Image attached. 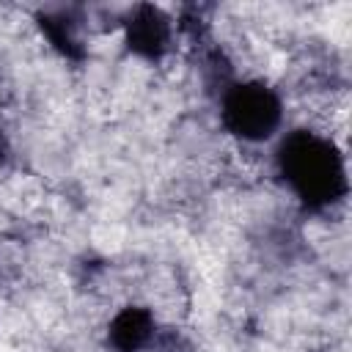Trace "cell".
Here are the masks:
<instances>
[{"label":"cell","instance_id":"7a4b0ae2","mask_svg":"<svg viewBox=\"0 0 352 352\" xmlns=\"http://www.w3.org/2000/svg\"><path fill=\"white\" fill-rule=\"evenodd\" d=\"M220 121L234 138L258 143L278 132L283 121V102L258 80L231 82L220 96Z\"/></svg>","mask_w":352,"mask_h":352},{"label":"cell","instance_id":"8992f818","mask_svg":"<svg viewBox=\"0 0 352 352\" xmlns=\"http://www.w3.org/2000/svg\"><path fill=\"white\" fill-rule=\"evenodd\" d=\"M3 151H6V140H3V135H0V157H3Z\"/></svg>","mask_w":352,"mask_h":352},{"label":"cell","instance_id":"5b68a950","mask_svg":"<svg viewBox=\"0 0 352 352\" xmlns=\"http://www.w3.org/2000/svg\"><path fill=\"white\" fill-rule=\"evenodd\" d=\"M38 25H41L44 36L50 38V44H52L55 50H60L66 58H82V47H80V41H77L74 28H72V22H69V19L44 14Z\"/></svg>","mask_w":352,"mask_h":352},{"label":"cell","instance_id":"277c9868","mask_svg":"<svg viewBox=\"0 0 352 352\" xmlns=\"http://www.w3.org/2000/svg\"><path fill=\"white\" fill-rule=\"evenodd\" d=\"M154 338V316L148 308H121L110 327H107V341L116 352H140L151 344Z\"/></svg>","mask_w":352,"mask_h":352},{"label":"cell","instance_id":"3957f363","mask_svg":"<svg viewBox=\"0 0 352 352\" xmlns=\"http://www.w3.org/2000/svg\"><path fill=\"white\" fill-rule=\"evenodd\" d=\"M124 28L129 50L146 60H160L170 47V19L157 6H138Z\"/></svg>","mask_w":352,"mask_h":352},{"label":"cell","instance_id":"6da1fadb","mask_svg":"<svg viewBox=\"0 0 352 352\" xmlns=\"http://www.w3.org/2000/svg\"><path fill=\"white\" fill-rule=\"evenodd\" d=\"M278 173L300 204L311 212H322L338 204L349 192L346 165L338 146L311 129L289 132L275 151Z\"/></svg>","mask_w":352,"mask_h":352}]
</instances>
